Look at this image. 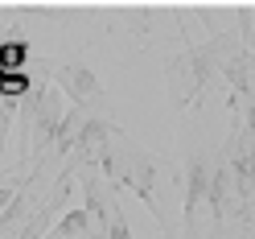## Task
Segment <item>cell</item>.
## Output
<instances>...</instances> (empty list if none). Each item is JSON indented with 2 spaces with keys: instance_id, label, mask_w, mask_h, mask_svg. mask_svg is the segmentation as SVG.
Returning a JSON list of instances; mask_svg holds the SVG:
<instances>
[{
  "instance_id": "1",
  "label": "cell",
  "mask_w": 255,
  "mask_h": 239,
  "mask_svg": "<svg viewBox=\"0 0 255 239\" xmlns=\"http://www.w3.org/2000/svg\"><path fill=\"white\" fill-rule=\"evenodd\" d=\"M222 223L210 202V169L206 157L189 161V186H185V239H218Z\"/></svg>"
},
{
  "instance_id": "9",
  "label": "cell",
  "mask_w": 255,
  "mask_h": 239,
  "mask_svg": "<svg viewBox=\"0 0 255 239\" xmlns=\"http://www.w3.org/2000/svg\"><path fill=\"white\" fill-rule=\"evenodd\" d=\"M25 87H29V83H25L21 74H8V78H4V87H0V91H4V95H21Z\"/></svg>"
},
{
  "instance_id": "4",
  "label": "cell",
  "mask_w": 255,
  "mask_h": 239,
  "mask_svg": "<svg viewBox=\"0 0 255 239\" xmlns=\"http://www.w3.org/2000/svg\"><path fill=\"white\" fill-rule=\"evenodd\" d=\"M58 87H66L70 95L83 107H95V103H103V91H99V78H95L87 66H62L58 70Z\"/></svg>"
},
{
  "instance_id": "5",
  "label": "cell",
  "mask_w": 255,
  "mask_h": 239,
  "mask_svg": "<svg viewBox=\"0 0 255 239\" xmlns=\"http://www.w3.org/2000/svg\"><path fill=\"white\" fill-rule=\"evenodd\" d=\"M222 74H227L231 83H235V91H239V95H247V99H251V111H255V54H247V50H243V54H239V58H235Z\"/></svg>"
},
{
  "instance_id": "6",
  "label": "cell",
  "mask_w": 255,
  "mask_h": 239,
  "mask_svg": "<svg viewBox=\"0 0 255 239\" xmlns=\"http://www.w3.org/2000/svg\"><path fill=\"white\" fill-rule=\"evenodd\" d=\"M107 239H132V231H128V219H124V211H111V215H107Z\"/></svg>"
},
{
  "instance_id": "7",
  "label": "cell",
  "mask_w": 255,
  "mask_h": 239,
  "mask_svg": "<svg viewBox=\"0 0 255 239\" xmlns=\"http://www.w3.org/2000/svg\"><path fill=\"white\" fill-rule=\"evenodd\" d=\"M21 62H25V45L12 41V45H4V50H0V66H21Z\"/></svg>"
},
{
  "instance_id": "8",
  "label": "cell",
  "mask_w": 255,
  "mask_h": 239,
  "mask_svg": "<svg viewBox=\"0 0 255 239\" xmlns=\"http://www.w3.org/2000/svg\"><path fill=\"white\" fill-rule=\"evenodd\" d=\"M239 17H243V33H247V45H251L247 54H255V8H243Z\"/></svg>"
},
{
  "instance_id": "2",
  "label": "cell",
  "mask_w": 255,
  "mask_h": 239,
  "mask_svg": "<svg viewBox=\"0 0 255 239\" xmlns=\"http://www.w3.org/2000/svg\"><path fill=\"white\" fill-rule=\"evenodd\" d=\"M165 83H169V103L173 111H181L185 103H194L198 99V91L206 83V66H202V58L194 50H185L169 62V70H165Z\"/></svg>"
},
{
  "instance_id": "10",
  "label": "cell",
  "mask_w": 255,
  "mask_h": 239,
  "mask_svg": "<svg viewBox=\"0 0 255 239\" xmlns=\"http://www.w3.org/2000/svg\"><path fill=\"white\" fill-rule=\"evenodd\" d=\"M17 198V186H8V182H0V215H4V206Z\"/></svg>"
},
{
  "instance_id": "11",
  "label": "cell",
  "mask_w": 255,
  "mask_h": 239,
  "mask_svg": "<svg viewBox=\"0 0 255 239\" xmlns=\"http://www.w3.org/2000/svg\"><path fill=\"white\" fill-rule=\"evenodd\" d=\"M239 239H255V231L251 227H239Z\"/></svg>"
},
{
  "instance_id": "3",
  "label": "cell",
  "mask_w": 255,
  "mask_h": 239,
  "mask_svg": "<svg viewBox=\"0 0 255 239\" xmlns=\"http://www.w3.org/2000/svg\"><path fill=\"white\" fill-rule=\"evenodd\" d=\"M111 140H116V128H111V124H103V120H87L83 132H78V140H74V153L83 157V161H99V165H103Z\"/></svg>"
}]
</instances>
